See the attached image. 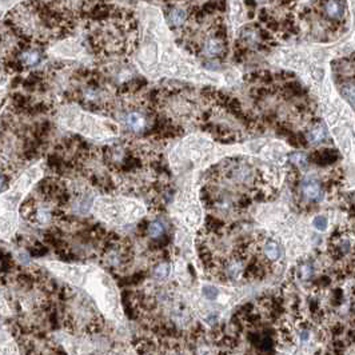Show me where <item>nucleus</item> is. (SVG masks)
Returning a JSON list of instances; mask_svg holds the SVG:
<instances>
[{"label": "nucleus", "instance_id": "nucleus-7", "mask_svg": "<svg viewBox=\"0 0 355 355\" xmlns=\"http://www.w3.org/2000/svg\"><path fill=\"white\" fill-rule=\"evenodd\" d=\"M169 273H170V264L160 263L155 267L154 278L158 279V281H163V279L167 278Z\"/></svg>", "mask_w": 355, "mask_h": 355}, {"label": "nucleus", "instance_id": "nucleus-18", "mask_svg": "<svg viewBox=\"0 0 355 355\" xmlns=\"http://www.w3.org/2000/svg\"><path fill=\"white\" fill-rule=\"evenodd\" d=\"M20 0H0V9H7Z\"/></svg>", "mask_w": 355, "mask_h": 355}, {"label": "nucleus", "instance_id": "nucleus-10", "mask_svg": "<svg viewBox=\"0 0 355 355\" xmlns=\"http://www.w3.org/2000/svg\"><path fill=\"white\" fill-rule=\"evenodd\" d=\"M23 59L28 66H35L36 63H39L40 55L35 52V51H28V52H26V54L23 55Z\"/></svg>", "mask_w": 355, "mask_h": 355}, {"label": "nucleus", "instance_id": "nucleus-20", "mask_svg": "<svg viewBox=\"0 0 355 355\" xmlns=\"http://www.w3.org/2000/svg\"><path fill=\"white\" fill-rule=\"evenodd\" d=\"M251 310H252V305H251V303H246L245 306H242L241 309H239L241 317H243V315H246V314H248V313H251Z\"/></svg>", "mask_w": 355, "mask_h": 355}, {"label": "nucleus", "instance_id": "nucleus-5", "mask_svg": "<svg viewBox=\"0 0 355 355\" xmlns=\"http://www.w3.org/2000/svg\"><path fill=\"white\" fill-rule=\"evenodd\" d=\"M264 250H266V255H267V258H269L271 262L274 260H277L281 256V250H279V246L277 242L274 241H269L266 243V247H264Z\"/></svg>", "mask_w": 355, "mask_h": 355}, {"label": "nucleus", "instance_id": "nucleus-3", "mask_svg": "<svg viewBox=\"0 0 355 355\" xmlns=\"http://www.w3.org/2000/svg\"><path fill=\"white\" fill-rule=\"evenodd\" d=\"M303 194L310 201H315L322 196V187L313 179H306L305 184H303Z\"/></svg>", "mask_w": 355, "mask_h": 355}, {"label": "nucleus", "instance_id": "nucleus-19", "mask_svg": "<svg viewBox=\"0 0 355 355\" xmlns=\"http://www.w3.org/2000/svg\"><path fill=\"white\" fill-rule=\"evenodd\" d=\"M251 201H252V199H251L250 196H243V198H241V201H239V205L238 206H239L241 209H247V207L251 205Z\"/></svg>", "mask_w": 355, "mask_h": 355}, {"label": "nucleus", "instance_id": "nucleus-12", "mask_svg": "<svg viewBox=\"0 0 355 355\" xmlns=\"http://www.w3.org/2000/svg\"><path fill=\"white\" fill-rule=\"evenodd\" d=\"M313 224L319 231H324L326 227H327V219L322 216V215H319V216H315V219L313 220Z\"/></svg>", "mask_w": 355, "mask_h": 355}, {"label": "nucleus", "instance_id": "nucleus-9", "mask_svg": "<svg viewBox=\"0 0 355 355\" xmlns=\"http://www.w3.org/2000/svg\"><path fill=\"white\" fill-rule=\"evenodd\" d=\"M206 223H207V227H209L211 231H220V230H223L224 228L223 222L216 218H213V216H207Z\"/></svg>", "mask_w": 355, "mask_h": 355}, {"label": "nucleus", "instance_id": "nucleus-8", "mask_svg": "<svg viewBox=\"0 0 355 355\" xmlns=\"http://www.w3.org/2000/svg\"><path fill=\"white\" fill-rule=\"evenodd\" d=\"M148 234H150L151 237L154 238H159L162 237L164 234V227H163V224L160 223V222H151V223H148Z\"/></svg>", "mask_w": 355, "mask_h": 355}, {"label": "nucleus", "instance_id": "nucleus-17", "mask_svg": "<svg viewBox=\"0 0 355 355\" xmlns=\"http://www.w3.org/2000/svg\"><path fill=\"white\" fill-rule=\"evenodd\" d=\"M315 286L317 287H326L330 284V278L328 277H326V275H323V277H320V278H318L317 281H315Z\"/></svg>", "mask_w": 355, "mask_h": 355}, {"label": "nucleus", "instance_id": "nucleus-15", "mask_svg": "<svg viewBox=\"0 0 355 355\" xmlns=\"http://www.w3.org/2000/svg\"><path fill=\"white\" fill-rule=\"evenodd\" d=\"M313 274V266L310 263H305V266L302 267V277L305 279H309Z\"/></svg>", "mask_w": 355, "mask_h": 355}, {"label": "nucleus", "instance_id": "nucleus-4", "mask_svg": "<svg viewBox=\"0 0 355 355\" xmlns=\"http://www.w3.org/2000/svg\"><path fill=\"white\" fill-rule=\"evenodd\" d=\"M324 138H326V128L320 123L314 124L307 134V142H311V143H319L323 141Z\"/></svg>", "mask_w": 355, "mask_h": 355}, {"label": "nucleus", "instance_id": "nucleus-21", "mask_svg": "<svg viewBox=\"0 0 355 355\" xmlns=\"http://www.w3.org/2000/svg\"><path fill=\"white\" fill-rule=\"evenodd\" d=\"M301 335H302V341H307L309 339V331L306 330V331H302L301 332Z\"/></svg>", "mask_w": 355, "mask_h": 355}, {"label": "nucleus", "instance_id": "nucleus-1", "mask_svg": "<svg viewBox=\"0 0 355 355\" xmlns=\"http://www.w3.org/2000/svg\"><path fill=\"white\" fill-rule=\"evenodd\" d=\"M43 163L44 160L40 159L28 166L7 190L0 192V241L9 242L16 235L20 226V206L41 180Z\"/></svg>", "mask_w": 355, "mask_h": 355}, {"label": "nucleus", "instance_id": "nucleus-14", "mask_svg": "<svg viewBox=\"0 0 355 355\" xmlns=\"http://www.w3.org/2000/svg\"><path fill=\"white\" fill-rule=\"evenodd\" d=\"M5 86H7V80L5 79H0V114H1V103L4 101L5 96Z\"/></svg>", "mask_w": 355, "mask_h": 355}, {"label": "nucleus", "instance_id": "nucleus-22", "mask_svg": "<svg viewBox=\"0 0 355 355\" xmlns=\"http://www.w3.org/2000/svg\"><path fill=\"white\" fill-rule=\"evenodd\" d=\"M1 184H3V178L0 177V187H1Z\"/></svg>", "mask_w": 355, "mask_h": 355}, {"label": "nucleus", "instance_id": "nucleus-13", "mask_svg": "<svg viewBox=\"0 0 355 355\" xmlns=\"http://www.w3.org/2000/svg\"><path fill=\"white\" fill-rule=\"evenodd\" d=\"M9 314H11V310L3 295H0V317H9Z\"/></svg>", "mask_w": 355, "mask_h": 355}, {"label": "nucleus", "instance_id": "nucleus-6", "mask_svg": "<svg viewBox=\"0 0 355 355\" xmlns=\"http://www.w3.org/2000/svg\"><path fill=\"white\" fill-rule=\"evenodd\" d=\"M127 123L134 131H139L141 128L144 127V119H143L142 115L138 114V112H132V114L128 115Z\"/></svg>", "mask_w": 355, "mask_h": 355}, {"label": "nucleus", "instance_id": "nucleus-2", "mask_svg": "<svg viewBox=\"0 0 355 355\" xmlns=\"http://www.w3.org/2000/svg\"><path fill=\"white\" fill-rule=\"evenodd\" d=\"M306 18L314 19L315 23H319L318 27L323 26L328 34H337L347 20L346 3L345 0H314Z\"/></svg>", "mask_w": 355, "mask_h": 355}, {"label": "nucleus", "instance_id": "nucleus-16", "mask_svg": "<svg viewBox=\"0 0 355 355\" xmlns=\"http://www.w3.org/2000/svg\"><path fill=\"white\" fill-rule=\"evenodd\" d=\"M345 331V327L342 326L341 323H337V324H334L331 327V335L332 337H339L341 335L342 332Z\"/></svg>", "mask_w": 355, "mask_h": 355}, {"label": "nucleus", "instance_id": "nucleus-11", "mask_svg": "<svg viewBox=\"0 0 355 355\" xmlns=\"http://www.w3.org/2000/svg\"><path fill=\"white\" fill-rule=\"evenodd\" d=\"M203 294H205V296L207 298V299H210V301H214V299H216L218 298V288L214 286H206L205 288H203Z\"/></svg>", "mask_w": 355, "mask_h": 355}]
</instances>
